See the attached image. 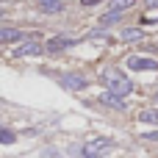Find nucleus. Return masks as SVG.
Listing matches in <instances>:
<instances>
[{
	"label": "nucleus",
	"mask_w": 158,
	"mask_h": 158,
	"mask_svg": "<svg viewBox=\"0 0 158 158\" xmlns=\"http://www.w3.org/2000/svg\"><path fill=\"white\" fill-rule=\"evenodd\" d=\"M103 78H106V83H108V92H114V94H119V97H125V94L133 92V83H131L119 69H108Z\"/></svg>",
	"instance_id": "1"
},
{
	"label": "nucleus",
	"mask_w": 158,
	"mask_h": 158,
	"mask_svg": "<svg viewBox=\"0 0 158 158\" xmlns=\"http://www.w3.org/2000/svg\"><path fill=\"white\" fill-rule=\"evenodd\" d=\"M108 150H114V139H106V136L89 139L83 144V156L86 158H97V156H103V153H108Z\"/></svg>",
	"instance_id": "2"
},
{
	"label": "nucleus",
	"mask_w": 158,
	"mask_h": 158,
	"mask_svg": "<svg viewBox=\"0 0 158 158\" xmlns=\"http://www.w3.org/2000/svg\"><path fill=\"white\" fill-rule=\"evenodd\" d=\"M61 86H67V89H72V92H81V89L89 86V81H86L83 75H78V72H67V75H61Z\"/></svg>",
	"instance_id": "3"
},
{
	"label": "nucleus",
	"mask_w": 158,
	"mask_h": 158,
	"mask_svg": "<svg viewBox=\"0 0 158 158\" xmlns=\"http://www.w3.org/2000/svg\"><path fill=\"white\" fill-rule=\"evenodd\" d=\"M128 67H131V69H136V72H144V69H158V61H156V58L131 56V58H128Z\"/></svg>",
	"instance_id": "4"
},
{
	"label": "nucleus",
	"mask_w": 158,
	"mask_h": 158,
	"mask_svg": "<svg viewBox=\"0 0 158 158\" xmlns=\"http://www.w3.org/2000/svg\"><path fill=\"white\" fill-rule=\"evenodd\" d=\"M78 39H69V36H56V39H50L44 47L50 50V53H58V50H64V47H69V44H75Z\"/></svg>",
	"instance_id": "5"
},
{
	"label": "nucleus",
	"mask_w": 158,
	"mask_h": 158,
	"mask_svg": "<svg viewBox=\"0 0 158 158\" xmlns=\"http://www.w3.org/2000/svg\"><path fill=\"white\" fill-rule=\"evenodd\" d=\"M36 53H42V44H39V42H25V44H19V47H17V53H14V56H19V58H22V56H36Z\"/></svg>",
	"instance_id": "6"
},
{
	"label": "nucleus",
	"mask_w": 158,
	"mask_h": 158,
	"mask_svg": "<svg viewBox=\"0 0 158 158\" xmlns=\"http://www.w3.org/2000/svg\"><path fill=\"white\" fill-rule=\"evenodd\" d=\"M36 6H39L42 11H47V14H58V11H64V3H61V0H36Z\"/></svg>",
	"instance_id": "7"
},
{
	"label": "nucleus",
	"mask_w": 158,
	"mask_h": 158,
	"mask_svg": "<svg viewBox=\"0 0 158 158\" xmlns=\"http://www.w3.org/2000/svg\"><path fill=\"white\" fill-rule=\"evenodd\" d=\"M100 100H103L106 106L117 108V111H125V103H122V100H119V94H114V92H106V94H100Z\"/></svg>",
	"instance_id": "8"
},
{
	"label": "nucleus",
	"mask_w": 158,
	"mask_h": 158,
	"mask_svg": "<svg viewBox=\"0 0 158 158\" xmlns=\"http://www.w3.org/2000/svg\"><path fill=\"white\" fill-rule=\"evenodd\" d=\"M17 39H25V33L17 28H0V42H17Z\"/></svg>",
	"instance_id": "9"
},
{
	"label": "nucleus",
	"mask_w": 158,
	"mask_h": 158,
	"mask_svg": "<svg viewBox=\"0 0 158 158\" xmlns=\"http://www.w3.org/2000/svg\"><path fill=\"white\" fill-rule=\"evenodd\" d=\"M119 19H122V14H119V11H106V14L100 17V25H103V28H108V25H117Z\"/></svg>",
	"instance_id": "10"
},
{
	"label": "nucleus",
	"mask_w": 158,
	"mask_h": 158,
	"mask_svg": "<svg viewBox=\"0 0 158 158\" xmlns=\"http://www.w3.org/2000/svg\"><path fill=\"white\" fill-rule=\"evenodd\" d=\"M139 122H147V125H158V108H147L139 114Z\"/></svg>",
	"instance_id": "11"
},
{
	"label": "nucleus",
	"mask_w": 158,
	"mask_h": 158,
	"mask_svg": "<svg viewBox=\"0 0 158 158\" xmlns=\"http://www.w3.org/2000/svg\"><path fill=\"white\" fill-rule=\"evenodd\" d=\"M122 42H142V31L139 28H125L122 31Z\"/></svg>",
	"instance_id": "12"
},
{
	"label": "nucleus",
	"mask_w": 158,
	"mask_h": 158,
	"mask_svg": "<svg viewBox=\"0 0 158 158\" xmlns=\"http://www.w3.org/2000/svg\"><path fill=\"white\" fill-rule=\"evenodd\" d=\"M136 0H111V8L108 11H125V8H133Z\"/></svg>",
	"instance_id": "13"
},
{
	"label": "nucleus",
	"mask_w": 158,
	"mask_h": 158,
	"mask_svg": "<svg viewBox=\"0 0 158 158\" xmlns=\"http://www.w3.org/2000/svg\"><path fill=\"white\" fill-rule=\"evenodd\" d=\"M144 25H150V22H158V11H150V14H144V19H142Z\"/></svg>",
	"instance_id": "14"
},
{
	"label": "nucleus",
	"mask_w": 158,
	"mask_h": 158,
	"mask_svg": "<svg viewBox=\"0 0 158 158\" xmlns=\"http://www.w3.org/2000/svg\"><path fill=\"white\" fill-rule=\"evenodd\" d=\"M0 139H3V144H11V142H14V133H11V131H3Z\"/></svg>",
	"instance_id": "15"
},
{
	"label": "nucleus",
	"mask_w": 158,
	"mask_h": 158,
	"mask_svg": "<svg viewBox=\"0 0 158 158\" xmlns=\"http://www.w3.org/2000/svg\"><path fill=\"white\" fill-rule=\"evenodd\" d=\"M144 139H147V142H158V131H153V133H144Z\"/></svg>",
	"instance_id": "16"
},
{
	"label": "nucleus",
	"mask_w": 158,
	"mask_h": 158,
	"mask_svg": "<svg viewBox=\"0 0 158 158\" xmlns=\"http://www.w3.org/2000/svg\"><path fill=\"white\" fill-rule=\"evenodd\" d=\"M42 158H61L56 150H47V153H42Z\"/></svg>",
	"instance_id": "17"
},
{
	"label": "nucleus",
	"mask_w": 158,
	"mask_h": 158,
	"mask_svg": "<svg viewBox=\"0 0 158 158\" xmlns=\"http://www.w3.org/2000/svg\"><path fill=\"white\" fill-rule=\"evenodd\" d=\"M81 3H83V6L89 8V6H97V3H103V0H81Z\"/></svg>",
	"instance_id": "18"
},
{
	"label": "nucleus",
	"mask_w": 158,
	"mask_h": 158,
	"mask_svg": "<svg viewBox=\"0 0 158 158\" xmlns=\"http://www.w3.org/2000/svg\"><path fill=\"white\" fill-rule=\"evenodd\" d=\"M147 6L150 8H158V0H147Z\"/></svg>",
	"instance_id": "19"
}]
</instances>
